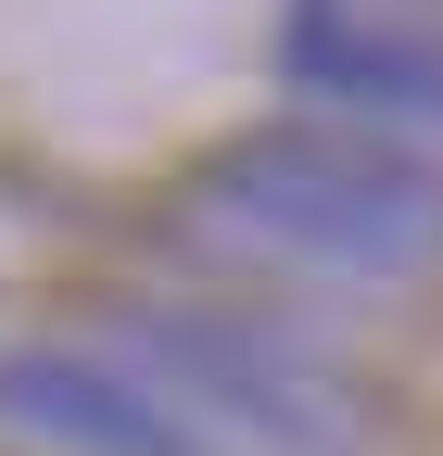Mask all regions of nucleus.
<instances>
[{"label":"nucleus","mask_w":443,"mask_h":456,"mask_svg":"<svg viewBox=\"0 0 443 456\" xmlns=\"http://www.w3.org/2000/svg\"><path fill=\"white\" fill-rule=\"evenodd\" d=\"M279 77L329 114H367L380 140H443V26L418 0H292Z\"/></svg>","instance_id":"nucleus-3"},{"label":"nucleus","mask_w":443,"mask_h":456,"mask_svg":"<svg viewBox=\"0 0 443 456\" xmlns=\"http://www.w3.org/2000/svg\"><path fill=\"white\" fill-rule=\"evenodd\" d=\"M178 228L292 279H418L443 254V165L355 127H254L178 178Z\"/></svg>","instance_id":"nucleus-1"},{"label":"nucleus","mask_w":443,"mask_h":456,"mask_svg":"<svg viewBox=\"0 0 443 456\" xmlns=\"http://www.w3.org/2000/svg\"><path fill=\"white\" fill-rule=\"evenodd\" d=\"M0 431L64 444V456H215L140 368L101 355V342H26V355H0Z\"/></svg>","instance_id":"nucleus-4"},{"label":"nucleus","mask_w":443,"mask_h":456,"mask_svg":"<svg viewBox=\"0 0 443 456\" xmlns=\"http://www.w3.org/2000/svg\"><path fill=\"white\" fill-rule=\"evenodd\" d=\"M101 355L140 368L215 456H355V380L215 305H115Z\"/></svg>","instance_id":"nucleus-2"}]
</instances>
